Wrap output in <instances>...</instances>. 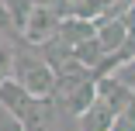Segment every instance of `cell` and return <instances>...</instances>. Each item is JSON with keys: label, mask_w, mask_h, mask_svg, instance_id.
I'll return each mask as SVG.
<instances>
[{"label": "cell", "mask_w": 135, "mask_h": 131, "mask_svg": "<svg viewBox=\"0 0 135 131\" xmlns=\"http://www.w3.org/2000/svg\"><path fill=\"white\" fill-rule=\"evenodd\" d=\"M7 76H14V52L0 48V83H4Z\"/></svg>", "instance_id": "14"}, {"label": "cell", "mask_w": 135, "mask_h": 131, "mask_svg": "<svg viewBox=\"0 0 135 131\" xmlns=\"http://www.w3.org/2000/svg\"><path fill=\"white\" fill-rule=\"evenodd\" d=\"M14 80L31 97H42V100H49L52 93H56V69L45 62V55L14 52Z\"/></svg>", "instance_id": "2"}, {"label": "cell", "mask_w": 135, "mask_h": 131, "mask_svg": "<svg viewBox=\"0 0 135 131\" xmlns=\"http://www.w3.org/2000/svg\"><path fill=\"white\" fill-rule=\"evenodd\" d=\"M4 7H7L11 17H14V31H24V24H28L35 4H31V0H4Z\"/></svg>", "instance_id": "11"}, {"label": "cell", "mask_w": 135, "mask_h": 131, "mask_svg": "<svg viewBox=\"0 0 135 131\" xmlns=\"http://www.w3.org/2000/svg\"><path fill=\"white\" fill-rule=\"evenodd\" d=\"M0 131H24V124H21L14 114H7V111H4V114H0Z\"/></svg>", "instance_id": "15"}, {"label": "cell", "mask_w": 135, "mask_h": 131, "mask_svg": "<svg viewBox=\"0 0 135 131\" xmlns=\"http://www.w3.org/2000/svg\"><path fill=\"white\" fill-rule=\"evenodd\" d=\"M97 97H100L114 114H121L125 107L135 103V90L125 86L121 80H114V76H100V80H97Z\"/></svg>", "instance_id": "4"}, {"label": "cell", "mask_w": 135, "mask_h": 131, "mask_svg": "<svg viewBox=\"0 0 135 131\" xmlns=\"http://www.w3.org/2000/svg\"><path fill=\"white\" fill-rule=\"evenodd\" d=\"M128 38V21L125 17H100L97 21V41L104 45V52L111 55V52H118Z\"/></svg>", "instance_id": "6"}, {"label": "cell", "mask_w": 135, "mask_h": 131, "mask_svg": "<svg viewBox=\"0 0 135 131\" xmlns=\"http://www.w3.org/2000/svg\"><path fill=\"white\" fill-rule=\"evenodd\" d=\"M11 28H14V17H11V11L4 4H0V31H11Z\"/></svg>", "instance_id": "16"}, {"label": "cell", "mask_w": 135, "mask_h": 131, "mask_svg": "<svg viewBox=\"0 0 135 131\" xmlns=\"http://www.w3.org/2000/svg\"><path fill=\"white\" fill-rule=\"evenodd\" d=\"M114 117H118V114L97 97L90 107L80 114V131H111V128H114Z\"/></svg>", "instance_id": "7"}, {"label": "cell", "mask_w": 135, "mask_h": 131, "mask_svg": "<svg viewBox=\"0 0 135 131\" xmlns=\"http://www.w3.org/2000/svg\"><path fill=\"white\" fill-rule=\"evenodd\" d=\"M45 103H49V100L31 97L14 76H7V80L0 83V107H4L7 114H14V117L24 124V131H35L38 124H45Z\"/></svg>", "instance_id": "1"}, {"label": "cell", "mask_w": 135, "mask_h": 131, "mask_svg": "<svg viewBox=\"0 0 135 131\" xmlns=\"http://www.w3.org/2000/svg\"><path fill=\"white\" fill-rule=\"evenodd\" d=\"M0 4H4V0H0Z\"/></svg>", "instance_id": "17"}, {"label": "cell", "mask_w": 135, "mask_h": 131, "mask_svg": "<svg viewBox=\"0 0 135 131\" xmlns=\"http://www.w3.org/2000/svg\"><path fill=\"white\" fill-rule=\"evenodd\" d=\"M59 38H62L66 45L76 48L80 41L97 38V21H90V17H76V14H66L62 24H59Z\"/></svg>", "instance_id": "5"}, {"label": "cell", "mask_w": 135, "mask_h": 131, "mask_svg": "<svg viewBox=\"0 0 135 131\" xmlns=\"http://www.w3.org/2000/svg\"><path fill=\"white\" fill-rule=\"evenodd\" d=\"M59 100H62V107H66L69 114L80 117V114H83L90 103L97 100V80H94V76H90V80H83L80 86H73V90H69L66 97H59Z\"/></svg>", "instance_id": "8"}, {"label": "cell", "mask_w": 135, "mask_h": 131, "mask_svg": "<svg viewBox=\"0 0 135 131\" xmlns=\"http://www.w3.org/2000/svg\"><path fill=\"white\" fill-rule=\"evenodd\" d=\"M38 48H42L45 62L56 69V72H59L62 66H69V62H73V45H66L59 35H56V38H49V41H45V45H38Z\"/></svg>", "instance_id": "9"}, {"label": "cell", "mask_w": 135, "mask_h": 131, "mask_svg": "<svg viewBox=\"0 0 135 131\" xmlns=\"http://www.w3.org/2000/svg\"><path fill=\"white\" fill-rule=\"evenodd\" d=\"M104 45L97 41V38H90V41H80L76 48H73V59L80 62V66H87V69H97L100 62H104Z\"/></svg>", "instance_id": "10"}, {"label": "cell", "mask_w": 135, "mask_h": 131, "mask_svg": "<svg viewBox=\"0 0 135 131\" xmlns=\"http://www.w3.org/2000/svg\"><path fill=\"white\" fill-rule=\"evenodd\" d=\"M111 76H114V80H121L125 86H132V90H135V55H132L128 62H121V66H118Z\"/></svg>", "instance_id": "12"}, {"label": "cell", "mask_w": 135, "mask_h": 131, "mask_svg": "<svg viewBox=\"0 0 135 131\" xmlns=\"http://www.w3.org/2000/svg\"><path fill=\"white\" fill-rule=\"evenodd\" d=\"M59 24H62V14H59L56 7H35L21 35H24L28 45H45L49 38L59 35Z\"/></svg>", "instance_id": "3"}, {"label": "cell", "mask_w": 135, "mask_h": 131, "mask_svg": "<svg viewBox=\"0 0 135 131\" xmlns=\"http://www.w3.org/2000/svg\"><path fill=\"white\" fill-rule=\"evenodd\" d=\"M111 131H135V103L125 107V111L114 117V128H111Z\"/></svg>", "instance_id": "13"}]
</instances>
